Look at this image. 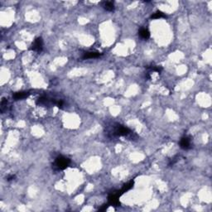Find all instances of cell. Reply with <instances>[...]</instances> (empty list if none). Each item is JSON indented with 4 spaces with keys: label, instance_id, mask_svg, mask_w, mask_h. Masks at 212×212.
<instances>
[{
    "label": "cell",
    "instance_id": "1",
    "mask_svg": "<svg viewBox=\"0 0 212 212\" xmlns=\"http://www.w3.org/2000/svg\"><path fill=\"white\" fill-rule=\"evenodd\" d=\"M70 163H71V160L64 156H59L56 158V161H55L56 166L61 170H64L66 168H68Z\"/></svg>",
    "mask_w": 212,
    "mask_h": 212
},
{
    "label": "cell",
    "instance_id": "2",
    "mask_svg": "<svg viewBox=\"0 0 212 212\" xmlns=\"http://www.w3.org/2000/svg\"><path fill=\"white\" fill-rule=\"evenodd\" d=\"M122 194L120 193L119 190H118L116 192H112L110 193L109 197H108V201H109V204L113 206H118L120 205V202H119V200L118 198L121 196Z\"/></svg>",
    "mask_w": 212,
    "mask_h": 212
},
{
    "label": "cell",
    "instance_id": "3",
    "mask_svg": "<svg viewBox=\"0 0 212 212\" xmlns=\"http://www.w3.org/2000/svg\"><path fill=\"white\" fill-rule=\"evenodd\" d=\"M130 133H131V130L129 128L125 127L124 125H118L117 127H115L113 133L114 136H126L129 134Z\"/></svg>",
    "mask_w": 212,
    "mask_h": 212
},
{
    "label": "cell",
    "instance_id": "4",
    "mask_svg": "<svg viewBox=\"0 0 212 212\" xmlns=\"http://www.w3.org/2000/svg\"><path fill=\"white\" fill-rule=\"evenodd\" d=\"M31 49L32 51H37L38 53H40L43 49V40L42 37H37L34 40V42L32 44V47Z\"/></svg>",
    "mask_w": 212,
    "mask_h": 212
},
{
    "label": "cell",
    "instance_id": "5",
    "mask_svg": "<svg viewBox=\"0 0 212 212\" xmlns=\"http://www.w3.org/2000/svg\"><path fill=\"white\" fill-rule=\"evenodd\" d=\"M180 147L184 149V150H187V149H190V139L188 137H183L180 141Z\"/></svg>",
    "mask_w": 212,
    "mask_h": 212
},
{
    "label": "cell",
    "instance_id": "6",
    "mask_svg": "<svg viewBox=\"0 0 212 212\" xmlns=\"http://www.w3.org/2000/svg\"><path fill=\"white\" fill-rule=\"evenodd\" d=\"M101 54L100 52H97V51H87V52H85L82 58L84 60H86V59H92V58H97L100 56Z\"/></svg>",
    "mask_w": 212,
    "mask_h": 212
},
{
    "label": "cell",
    "instance_id": "7",
    "mask_svg": "<svg viewBox=\"0 0 212 212\" xmlns=\"http://www.w3.org/2000/svg\"><path fill=\"white\" fill-rule=\"evenodd\" d=\"M29 95V93L27 91H20V92H17L13 95V98L16 100H22V99H25Z\"/></svg>",
    "mask_w": 212,
    "mask_h": 212
},
{
    "label": "cell",
    "instance_id": "8",
    "mask_svg": "<svg viewBox=\"0 0 212 212\" xmlns=\"http://www.w3.org/2000/svg\"><path fill=\"white\" fill-rule=\"evenodd\" d=\"M139 35L140 36L141 38H143V39H148L149 37H150V32H149V31L146 28H142V29L139 30Z\"/></svg>",
    "mask_w": 212,
    "mask_h": 212
},
{
    "label": "cell",
    "instance_id": "9",
    "mask_svg": "<svg viewBox=\"0 0 212 212\" xmlns=\"http://www.w3.org/2000/svg\"><path fill=\"white\" fill-rule=\"evenodd\" d=\"M103 7L106 11H109V12H113L114 10V4L112 2H104Z\"/></svg>",
    "mask_w": 212,
    "mask_h": 212
},
{
    "label": "cell",
    "instance_id": "10",
    "mask_svg": "<svg viewBox=\"0 0 212 212\" xmlns=\"http://www.w3.org/2000/svg\"><path fill=\"white\" fill-rule=\"evenodd\" d=\"M133 184H134V182H133V181L129 182L127 183V184H125V186H123V188L119 190V191H120V193H121V194H123V193H125V192H126V191H128V190H130L131 188H133Z\"/></svg>",
    "mask_w": 212,
    "mask_h": 212
},
{
    "label": "cell",
    "instance_id": "11",
    "mask_svg": "<svg viewBox=\"0 0 212 212\" xmlns=\"http://www.w3.org/2000/svg\"><path fill=\"white\" fill-rule=\"evenodd\" d=\"M162 17H166V15L161 11H157L156 13H154L151 16L152 19H159V18H162Z\"/></svg>",
    "mask_w": 212,
    "mask_h": 212
},
{
    "label": "cell",
    "instance_id": "12",
    "mask_svg": "<svg viewBox=\"0 0 212 212\" xmlns=\"http://www.w3.org/2000/svg\"><path fill=\"white\" fill-rule=\"evenodd\" d=\"M109 207V205H103L100 208H99V211H106L107 210V208Z\"/></svg>",
    "mask_w": 212,
    "mask_h": 212
},
{
    "label": "cell",
    "instance_id": "13",
    "mask_svg": "<svg viewBox=\"0 0 212 212\" xmlns=\"http://www.w3.org/2000/svg\"><path fill=\"white\" fill-rule=\"evenodd\" d=\"M14 178H15V176L14 175H11V176H9L8 177H7V181L8 182H10V181H13V180H14Z\"/></svg>",
    "mask_w": 212,
    "mask_h": 212
}]
</instances>
